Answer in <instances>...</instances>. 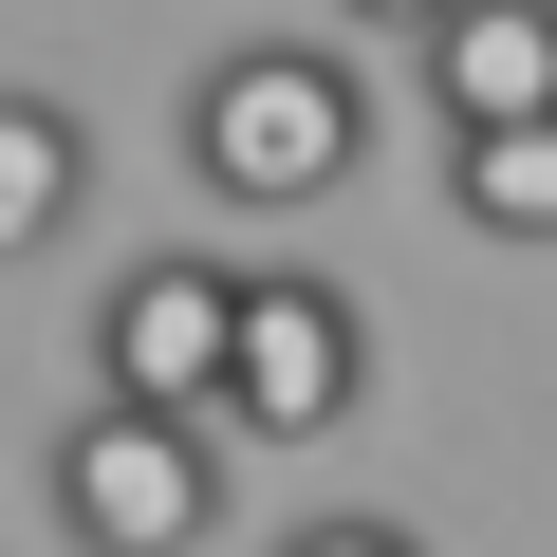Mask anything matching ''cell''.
Returning a JSON list of instances; mask_svg holds the SVG:
<instances>
[{
	"label": "cell",
	"instance_id": "277c9868",
	"mask_svg": "<svg viewBox=\"0 0 557 557\" xmlns=\"http://www.w3.org/2000/svg\"><path fill=\"white\" fill-rule=\"evenodd\" d=\"M223 335H242V278L223 260H112V298H94V391L112 409H223Z\"/></svg>",
	"mask_w": 557,
	"mask_h": 557
},
{
	"label": "cell",
	"instance_id": "ba28073f",
	"mask_svg": "<svg viewBox=\"0 0 557 557\" xmlns=\"http://www.w3.org/2000/svg\"><path fill=\"white\" fill-rule=\"evenodd\" d=\"M278 557H428V539H409V520H298Z\"/></svg>",
	"mask_w": 557,
	"mask_h": 557
},
{
	"label": "cell",
	"instance_id": "5b68a950",
	"mask_svg": "<svg viewBox=\"0 0 557 557\" xmlns=\"http://www.w3.org/2000/svg\"><path fill=\"white\" fill-rule=\"evenodd\" d=\"M409 75H428L446 131H520V112H557V0H446V20L409 38Z\"/></svg>",
	"mask_w": 557,
	"mask_h": 557
},
{
	"label": "cell",
	"instance_id": "6da1fadb",
	"mask_svg": "<svg viewBox=\"0 0 557 557\" xmlns=\"http://www.w3.org/2000/svg\"><path fill=\"white\" fill-rule=\"evenodd\" d=\"M354 168H372V75H354L335 38H242V57L186 75V186H205V205L298 223V205H335Z\"/></svg>",
	"mask_w": 557,
	"mask_h": 557
},
{
	"label": "cell",
	"instance_id": "3957f363",
	"mask_svg": "<svg viewBox=\"0 0 557 557\" xmlns=\"http://www.w3.org/2000/svg\"><path fill=\"white\" fill-rule=\"evenodd\" d=\"M354 391H372V317H354V278H242L223 428H242V446H317V428H354Z\"/></svg>",
	"mask_w": 557,
	"mask_h": 557
},
{
	"label": "cell",
	"instance_id": "7a4b0ae2",
	"mask_svg": "<svg viewBox=\"0 0 557 557\" xmlns=\"http://www.w3.org/2000/svg\"><path fill=\"white\" fill-rule=\"evenodd\" d=\"M38 502L75 557H205L223 539V409H75L38 446Z\"/></svg>",
	"mask_w": 557,
	"mask_h": 557
},
{
	"label": "cell",
	"instance_id": "8992f818",
	"mask_svg": "<svg viewBox=\"0 0 557 557\" xmlns=\"http://www.w3.org/2000/svg\"><path fill=\"white\" fill-rule=\"evenodd\" d=\"M75 205H94V131L57 94H0V260H57Z\"/></svg>",
	"mask_w": 557,
	"mask_h": 557
},
{
	"label": "cell",
	"instance_id": "52a82bcc",
	"mask_svg": "<svg viewBox=\"0 0 557 557\" xmlns=\"http://www.w3.org/2000/svg\"><path fill=\"white\" fill-rule=\"evenodd\" d=\"M446 205H465L483 242H557V112H520V131H446Z\"/></svg>",
	"mask_w": 557,
	"mask_h": 557
},
{
	"label": "cell",
	"instance_id": "9c48e42d",
	"mask_svg": "<svg viewBox=\"0 0 557 557\" xmlns=\"http://www.w3.org/2000/svg\"><path fill=\"white\" fill-rule=\"evenodd\" d=\"M335 20H354V38H428L446 0H335Z\"/></svg>",
	"mask_w": 557,
	"mask_h": 557
}]
</instances>
